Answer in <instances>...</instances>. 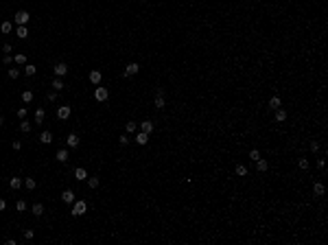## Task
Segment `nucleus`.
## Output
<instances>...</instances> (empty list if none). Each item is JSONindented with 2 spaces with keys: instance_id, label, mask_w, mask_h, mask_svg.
Wrapping results in <instances>:
<instances>
[{
  "instance_id": "nucleus-1",
  "label": "nucleus",
  "mask_w": 328,
  "mask_h": 245,
  "mask_svg": "<svg viewBox=\"0 0 328 245\" xmlns=\"http://www.w3.org/2000/svg\"><path fill=\"white\" fill-rule=\"evenodd\" d=\"M88 212V203L81 199V201H75V206H72V214L75 217H81V214H86Z\"/></svg>"
},
{
  "instance_id": "nucleus-2",
  "label": "nucleus",
  "mask_w": 328,
  "mask_h": 245,
  "mask_svg": "<svg viewBox=\"0 0 328 245\" xmlns=\"http://www.w3.org/2000/svg\"><path fill=\"white\" fill-rule=\"evenodd\" d=\"M13 20H16V24H18V26H22V24H26V22L31 20V16H29V11H18Z\"/></svg>"
},
{
  "instance_id": "nucleus-3",
  "label": "nucleus",
  "mask_w": 328,
  "mask_h": 245,
  "mask_svg": "<svg viewBox=\"0 0 328 245\" xmlns=\"http://www.w3.org/2000/svg\"><path fill=\"white\" fill-rule=\"evenodd\" d=\"M107 97H109V92L105 88H97V90H94V99H97V101H107Z\"/></svg>"
},
{
  "instance_id": "nucleus-4",
  "label": "nucleus",
  "mask_w": 328,
  "mask_h": 245,
  "mask_svg": "<svg viewBox=\"0 0 328 245\" xmlns=\"http://www.w3.org/2000/svg\"><path fill=\"white\" fill-rule=\"evenodd\" d=\"M138 70H140V66L133 61V64H129V66L125 68V77H133V75H138Z\"/></svg>"
},
{
  "instance_id": "nucleus-5",
  "label": "nucleus",
  "mask_w": 328,
  "mask_h": 245,
  "mask_svg": "<svg viewBox=\"0 0 328 245\" xmlns=\"http://www.w3.org/2000/svg\"><path fill=\"white\" fill-rule=\"evenodd\" d=\"M53 72H55V75H57V77H64V75L68 72V66H66L64 61H59L57 66H55V68H53Z\"/></svg>"
},
{
  "instance_id": "nucleus-6",
  "label": "nucleus",
  "mask_w": 328,
  "mask_h": 245,
  "mask_svg": "<svg viewBox=\"0 0 328 245\" xmlns=\"http://www.w3.org/2000/svg\"><path fill=\"white\" fill-rule=\"evenodd\" d=\"M136 142H138L140 147H144V144L149 142V133H144V131H138V133H136Z\"/></svg>"
},
{
  "instance_id": "nucleus-7",
  "label": "nucleus",
  "mask_w": 328,
  "mask_h": 245,
  "mask_svg": "<svg viewBox=\"0 0 328 245\" xmlns=\"http://www.w3.org/2000/svg\"><path fill=\"white\" fill-rule=\"evenodd\" d=\"M68 116H70V107L68 105H61L59 110H57V118H61V120H66Z\"/></svg>"
},
{
  "instance_id": "nucleus-8",
  "label": "nucleus",
  "mask_w": 328,
  "mask_h": 245,
  "mask_svg": "<svg viewBox=\"0 0 328 245\" xmlns=\"http://www.w3.org/2000/svg\"><path fill=\"white\" fill-rule=\"evenodd\" d=\"M61 201L72 203V201H75V190H64V193H61Z\"/></svg>"
},
{
  "instance_id": "nucleus-9",
  "label": "nucleus",
  "mask_w": 328,
  "mask_h": 245,
  "mask_svg": "<svg viewBox=\"0 0 328 245\" xmlns=\"http://www.w3.org/2000/svg\"><path fill=\"white\" fill-rule=\"evenodd\" d=\"M44 116H46L44 107H37V110H35V125H39V122H44Z\"/></svg>"
},
{
  "instance_id": "nucleus-10",
  "label": "nucleus",
  "mask_w": 328,
  "mask_h": 245,
  "mask_svg": "<svg viewBox=\"0 0 328 245\" xmlns=\"http://www.w3.org/2000/svg\"><path fill=\"white\" fill-rule=\"evenodd\" d=\"M140 131L151 133V131H153V122H151V120H142V122H140Z\"/></svg>"
},
{
  "instance_id": "nucleus-11",
  "label": "nucleus",
  "mask_w": 328,
  "mask_h": 245,
  "mask_svg": "<svg viewBox=\"0 0 328 245\" xmlns=\"http://www.w3.org/2000/svg\"><path fill=\"white\" fill-rule=\"evenodd\" d=\"M75 177H77L79 182L88 180V171H86V169H81V166H79V169H75Z\"/></svg>"
},
{
  "instance_id": "nucleus-12",
  "label": "nucleus",
  "mask_w": 328,
  "mask_h": 245,
  "mask_svg": "<svg viewBox=\"0 0 328 245\" xmlns=\"http://www.w3.org/2000/svg\"><path fill=\"white\" fill-rule=\"evenodd\" d=\"M39 142L50 144V142H53V133H50V131H42V133H39Z\"/></svg>"
},
{
  "instance_id": "nucleus-13",
  "label": "nucleus",
  "mask_w": 328,
  "mask_h": 245,
  "mask_svg": "<svg viewBox=\"0 0 328 245\" xmlns=\"http://www.w3.org/2000/svg\"><path fill=\"white\" fill-rule=\"evenodd\" d=\"M66 142H68V147H70V149L79 147V136H77V133H70V136H68V140H66Z\"/></svg>"
},
{
  "instance_id": "nucleus-14",
  "label": "nucleus",
  "mask_w": 328,
  "mask_h": 245,
  "mask_svg": "<svg viewBox=\"0 0 328 245\" xmlns=\"http://www.w3.org/2000/svg\"><path fill=\"white\" fill-rule=\"evenodd\" d=\"M256 169L261 171V173H265V171L269 169V164H267V160H261V158H258V160H256Z\"/></svg>"
},
{
  "instance_id": "nucleus-15",
  "label": "nucleus",
  "mask_w": 328,
  "mask_h": 245,
  "mask_svg": "<svg viewBox=\"0 0 328 245\" xmlns=\"http://www.w3.org/2000/svg\"><path fill=\"white\" fill-rule=\"evenodd\" d=\"M280 105H282V103H280V97H271V99H269V107H271V110H278Z\"/></svg>"
},
{
  "instance_id": "nucleus-16",
  "label": "nucleus",
  "mask_w": 328,
  "mask_h": 245,
  "mask_svg": "<svg viewBox=\"0 0 328 245\" xmlns=\"http://www.w3.org/2000/svg\"><path fill=\"white\" fill-rule=\"evenodd\" d=\"M90 81H92L94 86H97L99 81H101V72H99V70H92V72H90Z\"/></svg>"
},
{
  "instance_id": "nucleus-17",
  "label": "nucleus",
  "mask_w": 328,
  "mask_h": 245,
  "mask_svg": "<svg viewBox=\"0 0 328 245\" xmlns=\"http://www.w3.org/2000/svg\"><path fill=\"white\" fill-rule=\"evenodd\" d=\"M276 120H278V122H284V120H286V112L280 110V107L276 110Z\"/></svg>"
},
{
  "instance_id": "nucleus-18",
  "label": "nucleus",
  "mask_w": 328,
  "mask_h": 245,
  "mask_svg": "<svg viewBox=\"0 0 328 245\" xmlns=\"http://www.w3.org/2000/svg\"><path fill=\"white\" fill-rule=\"evenodd\" d=\"M13 61H16L18 66H22V64H26V55H24V53H18V55L13 57Z\"/></svg>"
},
{
  "instance_id": "nucleus-19",
  "label": "nucleus",
  "mask_w": 328,
  "mask_h": 245,
  "mask_svg": "<svg viewBox=\"0 0 328 245\" xmlns=\"http://www.w3.org/2000/svg\"><path fill=\"white\" fill-rule=\"evenodd\" d=\"M66 160H68V151L66 149H59L57 151V162H66Z\"/></svg>"
},
{
  "instance_id": "nucleus-20",
  "label": "nucleus",
  "mask_w": 328,
  "mask_h": 245,
  "mask_svg": "<svg viewBox=\"0 0 328 245\" xmlns=\"http://www.w3.org/2000/svg\"><path fill=\"white\" fill-rule=\"evenodd\" d=\"M18 37H20V39L29 37V31H26V26H24V24H22V26H18Z\"/></svg>"
},
{
  "instance_id": "nucleus-21",
  "label": "nucleus",
  "mask_w": 328,
  "mask_h": 245,
  "mask_svg": "<svg viewBox=\"0 0 328 245\" xmlns=\"http://www.w3.org/2000/svg\"><path fill=\"white\" fill-rule=\"evenodd\" d=\"M236 175H241V177H245V175H247V169H245V164H236Z\"/></svg>"
},
{
  "instance_id": "nucleus-22",
  "label": "nucleus",
  "mask_w": 328,
  "mask_h": 245,
  "mask_svg": "<svg viewBox=\"0 0 328 245\" xmlns=\"http://www.w3.org/2000/svg\"><path fill=\"white\" fill-rule=\"evenodd\" d=\"M9 186H11V188H20V186H22V180H20V177H11V180H9Z\"/></svg>"
},
{
  "instance_id": "nucleus-23",
  "label": "nucleus",
  "mask_w": 328,
  "mask_h": 245,
  "mask_svg": "<svg viewBox=\"0 0 328 245\" xmlns=\"http://www.w3.org/2000/svg\"><path fill=\"white\" fill-rule=\"evenodd\" d=\"M24 186H26V188H29V190H33V188L37 186V182H35L33 177H26V180H24Z\"/></svg>"
},
{
  "instance_id": "nucleus-24",
  "label": "nucleus",
  "mask_w": 328,
  "mask_h": 245,
  "mask_svg": "<svg viewBox=\"0 0 328 245\" xmlns=\"http://www.w3.org/2000/svg\"><path fill=\"white\" fill-rule=\"evenodd\" d=\"M22 101H24V103H31V101H33V92H31V90L22 92Z\"/></svg>"
},
{
  "instance_id": "nucleus-25",
  "label": "nucleus",
  "mask_w": 328,
  "mask_h": 245,
  "mask_svg": "<svg viewBox=\"0 0 328 245\" xmlns=\"http://www.w3.org/2000/svg\"><path fill=\"white\" fill-rule=\"evenodd\" d=\"M11 29H13L11 22H2V24H0V31H2V33H11Z\"/></svg>"
},
{
  "instance_id": "nucleus-26",
  "label": "nucleus",
  "mask_w": 328,
  "mask_h": 245,
  "mask_svg": "<svg viewBox=\"0 0 328 245\" xmlns=\"http://www.w3.org/2000/svg\"><path fill=\"white\" fill-rule=\"evenodd\" d=\"M313 193H315V195H317V197H322V195H324V186H322V184H319V182H317V184H315V186H313Z\"/></svg>"
},
{
  "instance_id": "nucleus-27",
  "label": "nucleus",
  "mask_w": 328,
  "mask_h": 245,
  "mask_svg": "<svg viewBox=\"0 0 328 245\" xmlns=\"http://www.w3.org/2000/svg\"><path fill=\"white\" fill-rule=\"evenodd\" d=\"M33 214H35V217L44 214V206H42V203H35V206H33Z\"/></svg>"
},
{
  "instance_id": "nucleus-28",
  "label": "nucleus",
  "mask_w": 328,
  "mask_h": 245,
  "mask_svg": "<svg viewBox=\"0 0 328 245\" xmlns=\"http://www.w3.org/2000/svg\"><path fill=\"white\" fill-rule=\"evenodd\" d=\"M20 129H22L24 133H29V131H31V122H29V120H22V122H20Z\"/></svg>"
},
{
  "instance_id": "nucleus-29",
  "label": "nucleus",
  "mask_w": 328,
  "mask_h": 245,
  "mask_svg": "<svg viewBox=\"0 0 328 245\" xmlns=\"http://www.w3.org/2000/svg\"><path fill=\"white\" fill-rule=\"evenodd\" d=\"M35 72H37V70H35V66H33V64H29V66L24 68V75H29V77H33Z\"/></svg>"
},
{
  "instance_id": "nucleus-30",
  "label": "nucleus",
  "mask_w": 328,
  "mask_h": 245,
  "mask_svg": "<svg viewBox=\"0 0 328 245\" xmlns=\"http://www.w3.org/2000/svg\"><path fill=\"white\" fill-rule=\"evenodd\" d=\"M155 107H158V110L166 107V103H164V97H155Z\"/></svg>"
},
{
  "instance_id": "nucleus-31",
  "label": "nucleus",
  "mask_w": 328,
  "mask_h": 245,
  "mask_svg": "<svg viewBox=\"0 0 328 245\" xmlns=\"http://www.w3.org/2000/svg\"><path fill=\"white\" fill-rule=\"evenodd\" d=\"M53 88H55V90H61V88H64V81H61L59 77H57V79H53Z\"/></svg>"
},
{
  "instance_id": "nucleus-32",
  "label": "nucleus",
  "mask_w": 328,
  "mask_h": 245,
  "mask_svg": "<svg viewBox=\"0 0 328 245\" xmlns=\"http://www.w3.org/2000/svg\"><path fill=\"white\" fill-rule=\"evenodd\" d=\"M88 186L90 188H97L99 186V177H88Z\"/></svg>"
},
{
  "instance_id": "nucleus-33",
  "label": "nucleus",
  "mask_w": 328,
  "mask_h": 245,
  "mask_svg": "<svg viewBox=\"0 0 328 245\" xmlns=\"http://www.w3.org/2000/svg\"><path fill=\"white\" fill-rule=\"evenodd\" d=\"M250 158H252V160L256 162L258 158H261V151H258V149H252V151H250Z\"/></svg>"
},
{
  "instance_id": "nucleus-34",
  "label": "nucleus",
  "mask_w": 328,
  "mask_h": 245,
  "mask_svg": "<svg viewBox=\"0 0 328 245\" xmlns=\"http://www.w3.org/2000/svg\"><path fill=\"white\" fill-rule=\"evenodd\" d=\"M26 208V201H22V199H18V203H16V210L20 212V210H24Z\"/></svg>"
},
{
  "instance_id": "nucleus-35",
  "label": "nucleus",
  "mask_w": 328,
  "mask_h": 245,
  "mask_svg": "<svg viewBox=\"0 0 328 245\" xmlns=\"http://www.w3.org/2000/svg\"><path fill=\"white\" fill-rule=\"evenodd\" d=\"M297 164H300V169H308V160H306V158H300Z\"/></svg>"
},
{
  "instance_id": "nucleus-36",
  "label": "nucleus",
  "mask_w": 328,
  "mask_h": 245,
  "mask_svg": "<svg viewBox=\"0 0 328 245\" xmlns=\"http://www.w3.org/2000/svg\"><path fill=\"white\" fill-rule=\"evenodd\" d=\"M18 118H20V120L26 118V107H20V110H18Z\"/></svg>"
},
{
  "instance_id": "nucleus-37",
  "label": "nucleus",
  "mask_w": 328,
  "mask_h": 245,
  "mask_svg": "<svg viewBox=\"0 0 328 245\" xmlns=\"http://www.w3.org/2000/svg\"><path fill=\"white\" fill-rule=\"evenodd\" d=\"M136 129H138V125H136L133 120H129V122H127V131H136Z\"/></svg>"
},
{
  "instance_id": "nucleus-38",
  "label": "nucleus",
  "mask_w": 328,
  "mask_h": 245,
  "mask_svg": "<svg viewBox=\"0 0 328 245\" xmlns=\"http://www.w3.org/2000/svg\"><path fill=\"white\" fill-rule=\"evenodd\" d=\"M11 147L16 149V151H20V149H22V142H20V140H13V142H11Z\"/></svg>"
},
{
  "instance_id": "nucleus-39",
  "label": "nucleus",
  "mask_w": 328,
  "mask_h": 245,
  "mask_svg": "<svg viewBox=\"0 0 328 245\" xmlns=\"http://www.w3.org/2000/svg\"><path fill=\"white\" fill-rule=\"evenodd\" d=\"M18 75H20L18 68H16V70H9V77H11V79H18Z\"/></svg>"
},
{
  "instance_id": "nucleus-40",
  "label": "nucleus",
  "mask_w": 328,
  "mask_h": 245,
  "mask_svg": "<svg viewBox=\"0 0 328 245\" xmlns=\"http://www.w3.org/2000/svg\"><path fill=\"white\" fill-rule=\"evenodd\" d=\"M317 149H319V142L313 140V142H311V151H317Z\"/></svg>"
},
{
  "instance_id": "nucleus-41",
  "label": "nucleus",
  "mask_w": 328,
  "mask_h": 245,
  "mask_svg": "<svg viewBox=\"0 0 328 245\" xmlns=\"http://www.w3.org/2000/svg\"><path fill=\"white\" fill-rule=\"evenodd\" d=\"M33 236H35L33 230H26V232H24V239H33Z\"/></svg>"
},
{
  "instance_id": "nucleus-42",
  "label": "nucleus",
  "mask_w": 328,
  "mask_h": 245,
  "mask_svg": "<svg viewBox=\"0 0 328 245\" xmlns=\"http://www.w3.org/2000/svg\"><path fill=\"white\" fill-rule=\"evenodd\" d=\"M127 142H129V138H127V136H125V133H122V136H120V144H122V147H125Z\"/></svg>"
},
{
  "instance_id": "nucleus-43",
  "label": "nucleus",
  "mask_w": 328,
  "mask_h": 245,
  "mask_svg": "<svg viewBox=\"0 0 328 245\" xmlns=\"http://www.w3.org/2000/svg\"><path fill=\"white\" fill-rule=\"evenodd\" d=\"M48 101H57V92H50L48 94Z\"/></svg>"
},
{
  "instance_id": "nucleus-44",
  "label": "nucleus",
  "mask_w": 328,
  "mask_h": 245,
  "mask_svg": "<svg viewBox=\"0 0 328 245\" xmlns=\"http://www.w3.org/2000/svg\"><path fill=\"white\" fill-rule=\"evenodd\" d=\"M2 61H5V64H11V61H13V57H11V55H5V57H2Z\"/></svg>"
},
{
  "instance_id": "nucleus-45",
  "label": "nucleus",
  "mask_w": 328,
  "mask_h": 245,
  "mask_svg": "<svg viewBox=\"0 0 328 245\" xmlns=\"http://www.w3.org/2000/svg\"><path fill=\"white\" fill-rule=\"evenodd\" d=\"M5 208H7V201H5L2 197H0V210H5Z\"/></svg>"
},
{
  "instance_id": "nucleus-46",
  "label": "nucleus",
  "mask_w": 328,
  "mask_h": 245,
  "mask_svg": "<svg viewBox=\"0 0 328 245\" xmlns=\"http://www.w3.org/2000/svg\"><path fill=\"white\" fill-rule=\"evenodd\" d=\"M2 125H5V118H2V116H0V127H2Z\"/></svg>"
}]
</instances>
